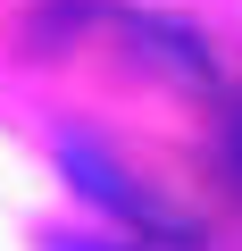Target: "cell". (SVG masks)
Wrapping results in <instances>:
<instances>
[{
    "mask_svg": "<svg viewBox=\"0 0 242 251\" xmlns=\"http://www.w3.org/2000/svg\"><path fill=\"white\" fill-rule=\"evenodd\" d=\"M59 159H67V176H75V184H84V193H92L100 209H117V218L134 226V234H159V243H192V226H184V218H176L167 201H151V193H142V184H134L126 168H117V159H109L100 143H67Z\"/></svg>",
    "mask_w": 242,
    "mask_h": 251,
    "instance_id": "6da1fadb",
    "label": "cell"
},
{
    "mask_svg": "<svg viewBox=\"0 0 242 251\" xmlns=\"http://www.w3.org/2000/svg\"><path fill=\"white\" fill-rule=\"evenodd\" d=\"M126 34H134V42H151V59H159L167 75L209 84V42H200L192 25H176V17H126Z\"/></svg>",
    "mask_w": 242,
    "mask_h": 251,
    "instance_id": "7a4b0ae2",
    "label": "cell"
},
{
    "mask_svg": "<svg viewBox=\"0 0 242 251\" xmlns=\"http://www.w3.org/2000/svg\"><path fill=\"white\" fill-rule=\"evenodd\" d=\"M225 176L242 184V109H234V126H225Z\"/></svg>",
    "mask_w": 242,
    "mask_h": 251,
    "instance_id": "3957f363",
    "label": "cell"
},
{
    "mask_svg": "<svg viewBox=\"0 0 242 251\" xmlns=\"http://www.w3.org/2000/svg\"><path fill=\"white\" fill-rule=\"evenodd\" d=\"M59 251H142V243H84V234H67Z\"/></svg>",
    "mask_w": 242,
    "mask_h": 251,
    "instance_id": "277c9868",
    "label": "cell"
}]
</instances>
